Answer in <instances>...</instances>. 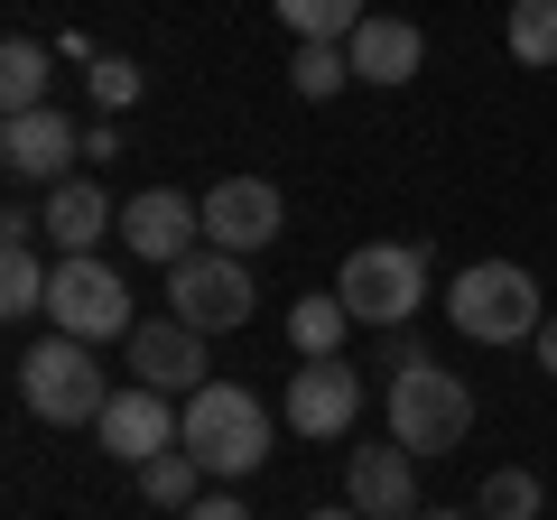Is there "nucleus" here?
Listing matches in <instances>:
<instances>
[{
    "label": "nucleus",
    "instance_id": "nucleus-1",
    "mask_svg": "<svg viewBox=\"0 0 557 520\" xmlns=\"http://www.w3.org/2000/svg\"><path fill=\"white\" fill-rule=\"evenodd\" d=\"M177 446L205 465V474H251L260 456H270V409H260V391H242V381H205V391H186V428Z\"/></svg>",
    "mask_w": 557,
    "mask_h": 520
},
{
    "label": "nucleus",
    "instance_id": "nucleus-2",
    "mask_svg": "<svg viewBox=\"0 0 557 520\" xmlns=\"http://www.w3.org/2000/svg\"><path fill=\"white\" fill-rule=\"evenodd\" d=\"M20 400L38 409L47 428H94L102 409H112V381H102V362H94V344L84 335H38L20 354Z\"/></svg>",
    "mask_w": 557,
    "mask_h": 520
},
{
    "label": "nucleus",
    "instance_id": "nucleus-3",
    "mask_svg": "<svg viewBox=\"0 0 557 520\" xmlns=\"http://www.w3.org/2000/svg\"><path fill=\"white\" fill-rule=\"evenodd\" d=\"M391 437L409 446V456H456L465 437H474V391H465L446 362H399L391 372Z\"/></svg>",
    "mask_w": 557,
    "mask_h": 520
},
{
    "label": "nucleus",
    "instance_id": "nucleus-4",
    "mask_svg": "<svg viewBox=\"0 0 557 520\" xmlns=\"http://www.w3.org/2000/svg\"><path fill=\"white\" fill-rule=\"evenodd\" d=\"M446 317L474 344H530L539 325H548V307H539V280L520 260H474V270L446 288Z\"/></svg>",
    "mask_w": 557,
    "mask_h": 520
},
{
    "label": "nucleus",
    "instance_id": "nucleus-5",
    "mask_svg": "<svg viewBox=\"0 0 557 520\" xmlns=\"http://www.w3.org/2000/svg\"><path fill=\"white\" fill-rule=\"evenodd\" d=\"M335 298L354 307V325H409L418 298H428V260H418L409 242H362V251L344 260Z\"/></svg>",
    "mask_w": 557,
    "mask_h": 520
},
{
    "label": "nucleus",
    "instance_id": "nucleus-6",
    "mask_svg": "<svg viewBox=\"0 0 557 520\" xmlns=\"http://www.w3.org/2000/svg\"><path fill=\"white\" fill-rule=\"evenodd\" d=\"M47 317L84 344H112V335H131V288H121V270L102 251H65L57 280H47Z\"/></svg>",
    "mask_w": 557,
    "mask_h": 520
},
{
    "label": "nucleus",
    "instance_id": "nucleus-7",
    "mask_svg": "<svg viewBox=\"0 0 557 520\" xmlns=\"http://www.w3.org/2000/svg\"><path fill=\"white\" fill-rule=\"evenodd\" d=\"M168 317L205 325V335H233L242 317H251V270H242V251H186L177 270H168Z\"/></svg>",
    "mask_w": 557,
    "mask_h": 520
},
{
    "label": "nucleus",
    "instance_id": "nucleus-8",
    "mask_svg": "<svg viewBox=\"0 0 557 520\" xmlns=\"http://www.w3.org/2000/svg\"><path fill=\"white\" fill-rule=\"evenodd\" d=\"M278 419L298 437H354L362 428V372L335 354H307V372H288V391H278Z\"/></svg>",
    "mask_w": 557,
    "mask_h": 520
},
{
    "label": "nucleus",
    "instance_id": "nucleus-9",
    "mask_svg": "<svg viewBox=\"0 0 557 520\" xmlns=\"http://www.w3.org/2000/svg\"><path fill=\"white\" fill-rule=\"evenodd\" d=\"M121 242H131V260H159V270H177V260L205 242V205H186L177 186H149V196L121 205Z\"/></svg>",
    "mask_w": 557,
    "mask_h": 520
},
{
    "label": "nucleus",
    "instance_id": "nucleus-10",
    "mask_svg": "<svg viewBox=\"0 0 557 520\" xmlns=\"http://www.w3.org/2000/svg\"><path fill=\"white\" fill-rule=\"evenodd\" d=\"M75 121L57 112V102H38V112H10L0 121V168L20 186H65V159H75Z\"/></svg>",
    "mask_w": 557,
    "mask_h": 520
},
{
    "label": "nucleus",
    "instance_id": "nucleus-11",
    "mask_svg": "<svg viewBox=\"0 0 557 520\" xmlns=\"http://www.w3.org/2000/svg\"><path fill=\"white\" fill-rule=\"evenodd\" d=\"M186 409H168V391H149V381H131V391H112V409L94 419V437L112 446L121 465H149L159 446H177Z\"/></svg>",
    "mask_w": 557,
    "mask_h": 520
},
{
    "label": "nucleus",
    "instance_id": "nucleus-12",
    "mask_svg": "<svg viewBox=\"0 0 557 520\" xmlns=\"http://www.w3.org/2000/svg\"><path fill=\"white\" fill-rule=\"evenodd\" d=\"M278 186L270 177H223L214 196H205V242L214 251H260V242H278Z\"/></svg>",
    "mask_w": 557,
    "mask_h": 520
},
{
    "label": "nucleus",
    "instance_id": "nucleus-13",
    "mask_svg": "<svg viewBox=\"0 0 557 520\" xmlns=\"http://www.w3.org/2000/svg\"><path fill=\"white\" fill-rule=\"evenodd\" d=\"M131 372L149 381V391H205V325L186 317H159V325H131Z\"/></svg>",
    "mask_w": 557,
    "mask_h": 520
},
{
    "label": "nucleus",
    "instance_id": "nucleus-14",
    "mask_svg": "<svg viewBox=\"0 0 557 520\" xmlns=\"http://www.w3.org/2000/svg\"><path fill=\"white\" fill-rule=\"evenodd\" d=\"M344 502L362 520H418V474H409V446H354V474H344Z\"/></svg>",
    "mask_w": 557,
    "mask_h": 520
},
{
    "label": "nucleus",
    "instance_id": "nucleus-15",
    "mask_svg": "<svg viewBox=\"0 0 557 520\" xmlns=\"http://www.w3.org/2000/svg\"><path fill=\"white\" fill-rule=\"evenodd\" d=\"M102 233H121V214H112V196H102L94 177L47 186V242H57V260H65V251H94Z\"/></svg>",
    "mask_w": 557,
    "mask_h": 520
},
{
    "label": "nucleus",
    "instance_id": "nucleus-16",
    "mask_svg": "<svg viewBox=\"0 0 557 520\" xmlns=\"http://www.w3.org/2000/svg\"><path fill=\"white\" fill-rule=\"evenodd\" d=\"M344 57H354V75H362V84H409V75H418V57H428V38H418L409 20H362L354 38H344Z\"/></svg>",
    "mask_w": 557,
    "mask_h": 520
},
{
    "label": "nucleus",
    "instance_id": "nucleus-17",
    "mask_svg": "<svg viewBox=\"0 0 557 520\" xmlns=\"http://www.w3.org/2000/svg\"><path fill=\"white\" fill-rule=\"evenodd\" d=\"M47 84H57V57H47L38 38H10V47H0V112H38Z\"/></svg>",
    "mask_w": 557,
    "mask_h": 520
},
{
    "label": "nucleus",
    "instance_id": "nucleus-18",
    "mask_svg": "<svg viewBox=\"0 0 557 520\" xmlns=\"http://www.w3.org/2000/svg\"><path fill=\"white\" fill-rule=\"evenodd\" d=\"M47 280H57V270L38 260V242H0V317H38Z\"/></svg>",
    "mask_w": 557,
    "mask_h": 520
},
{
    "label": "nucleus",
    "instance_id": "nucleus-19",
    "mask_svg": "<svg viewBox=\"0 0 557 520\" xmlns=\"http://www.w3.org/2000/svg\"><path fill=\"white\" fill-rule=\"evenodd\" d=\"M196 483H205V465L186 456V446H159V456L139 465V493L159 502V511H186V502H196Z\"/></svg>",
    "mask_w": 557,
    "mask_h": 520
},
{
    "label": "nucleus",
    "instance_id": "nucleus-20",
    "mask_svg": "<svg viewBox=\"0 0 557 520\" xmlns=\"http://www.w3.org/2000/svg\"><path fill=\"white\" fill-rule=\"evenodd\" d=\"M344 75H354V57H344L335 38H298V57H288V84H298L307 102H325V94H344Z\"/></svg>",
    "mask_w": 557,
    "mask_h": 520
},
{
    "label": "nucleus",
    "instance_id": "nucleus-21",
    "mask_svg": "<svg viewBox=\"0 0 557 520\" xmlns=\"http://www.w3.org/2000/svg\"><path fill=\"white\" fill-rule=\"evenodd\" d=\"M511 57L520 65H557V0H511Z\"/></svg>",
    "mask_w": 557,
    "mask_h": 520
},
{
    "label": "nucleus",
    "instance_id": "nucleus-22",
    "mask_svg": "<svg viewBox=\"0 0 557 520\" xmlns=\"http://www.w3.org/2000/svg\"><path fill=\"white\" fill-rule=\"evenodd\" d=\"M278 20L298 28V38H335V47H344L372 10H362V0H278Z\"/></svg>",
    "mask_w": 557,
    "mask_h": 520
},
{
    "label": "nucleus",
    "instance_id": "nucleus-23",
    "mask_svg": "<svg viewBox=\"0 0 557 520\" xmlns=\"http://www.w3.org/2000/svg\"><path fill=\"white\" fill-rule=\"evenodd\" d=\"M344 325H354L344 298H298V307H288V344H298V354H335Z\"/></svg>",
    "mask_w": 557,
    "mask_h": 520
},
{
    "label": "nucleus",
    "instance_id": "nucleus-24",
    "mask_svg": "<svg viewBox=\"0 0 557 520\" xmlns=\"http://www.w3.org/2000/svg\"><path fill=\"white\" fill-rule=\"evenodd\" d=\"M483 520H539V474H530V465L483 474Z\"/></svg>",
    "mask_w": 557,
    "mask_h": 520
},
{
    "label": "nucleus",
    "instance_id": "nucleus-25",
    "mask_svg": "<svg viewBox=\"0 0 557 520\" xmlns=\"http://www.w3.org/2000/svg\"><path fill=\"white\" fill-rule=\"evenodd\" d=\"M94 102H102V112L139 102V65H131V57H102V65H94Z\"/></svg>",
    "mask_w": 557,
    "mask_h": 520
},
{
    "label": "nucleus",
    "instance_id": "nucleus-26",
    "mask_svg": "<svg viewBox=\"0 0 557 520\" xmlns=\"http://www.w3.org/2000/svg\"><path fill=\"white\" fill-rule=\"evenodd\" d=\"M177 520H251V511H242V502L233 493H196V502H186V511Z\"/></svg>",
    "mask_w": 557,
    "mask_h": 520
},
{
    "label": "nucleus",
    "instance_id": "nucleus-27",
    "mask_svg": "<svg viewBox=\"0 0 557 520\" xmlns=\"http://www.w3.org/2000/svg\"><path fill=\"white\" fill-rule=\"evenodd\" d=\"M530 344H539V372H548V381H557V317H548V325H539V335H530Z\"/></svg>",
    "mask_w": 557,
    "mask_h": 520
},
{
    "label": "nucleus",
    "instance_id": "nucleus-28",
    "mask_svg": "<svg viewBox=\"0 0 557 520\" xmlns=\"http://www.w3.org/2000/svg\"><path fill=\"white\" fill-rule=\"evenodd\" d=\"M317 520H362V511H354V502H335V511H317Z\"/></svg>",
    "mask_w": 557,
    "mask_h": 520
},
{
    "label": "nucleus",
    "instance_id": "nucleus-29",
    "mask_svg": "<svg viewBox=\"0 0 557 520\" xmlns=\"http://www.w3.org/2000/svg\"><path fill=\"white\" fill-rule=\"evenodd\" d=\"M418 520H465V511H418Z\"/></svg>",
    "mask_w": 557,
    "mask_h": 520
}]
</instances>
